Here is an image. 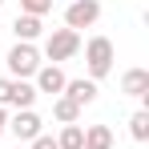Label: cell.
<instances>
[{
	"instance_id": "obj_1",
	"label": "cell",
	"mask_w": 149,
	"mask_h": 149,
	"mask_svg": "<svg viewBox=\"0 0 149 149\" xmlns=\"http://www.w3.org/2000/svg\"><path fill=\"white\" fill-rule=\"evenodd\" d=\"M4 65H8L12 81H28V77H36V69H40V52H36V45L16 40L8 49V56H4Z\"/></svg>"
},
{
	"instance_id": "obj_2",
	"label": "cell",
	"mask_w": 149,
	"mask_h": 149,
	"mask_svg": "<svg viewBox=\"0 0 149 149\" xmlns=\"http://www.w3.org/2000/svg\"><path fill=\"white\" fill-rule=\"evenodd\" d=\"M77 52H81V32H73V28H52L49 36H45V56H49L52 65L69 61Z\"/></svg>"
},
{
	"instance_id": "obj_3",
	"label": "cell",
	"mask_w": 149,
	"mask_h": 149,
	"mask_svg": "<svg viewBox=\"0 0 149 149\" xmlns=\"http://www.w3.org/2000/svg\"><path fill=\"white\" fill-rule=\"evenodd\" d=\"M85 61H89V81H101V77L113 73V40L109 36H93L85 45Z\"/></svg>"
},
{
	"instance_id": "obj_4",
	"label": "cell",
	"mask_w": 149,
	"mask_h": 149,
	"mask_svg": "<svg viewBox=\"0 0 149 149\" xmlns=\"http://www.w3.org/2000/svg\"><path fill=\"white\" fill-rule=\"evenodd\" d=\"M97 20H101V0H73L65 8V28H73V32L93 28Z\"/></svg>"
},
{
	"instance_id": "obj_5",
	"label": "cell",
	"mask_w": 149,
	"mask_h": 149,
	"mask_svg": "<svg viewBox=\"0 0 149 149\" xmlns=\"http://www.w3.org/2000/svg\"><path fill=\"white\" fill-rule=\"evenodd\" d=\"M8 129L16 133V141H36V137L45 133V121H40L32 109H16V117L8 121Z\"/></svg>"
},
{
	"instance_id": "obj_6",
	"label": "cell",
	"mask_w": 149,
	"mask_h": 149,
	"mask_svg": "<svg viewBox=\"0 0 149 149\" xmlns=\"http://www.w3.org/2000/svg\"><path fill=\"white\" fill-rule=\"evenodd\" d=\"M65 81H69V77L61 73V65H40L32 89H36V93H52V97H61V93H65Z\"/></svg>"
},
{
	"instance_id": "obj_7",
	"label": "cell",
	"mask_w": 149,
	"mask_h": 149,
	"mask_svg": "<svg viewBox=\"0 0 149 149\" xmlns=\"http://www.w3.org/2000/svg\"><path fill=\"white\" fill-rule=\"evenodd\" d=\"M121 93L149 105V73H145V69H129V73L121 77Z\"/></svg>"
},
{
	"instance_id": "obj_8",
	"label": "cell",
	"mask_w": 149,
	"mask_h": 149,
	"mask_svg": "<svg viewBox=\"0 0 149 149\" xmlns=\"http://www.w3.org/2000/svg\"><path fill=\"white\" fill-rule=\"evenodd\" d=\"M97 81H85V77H77V81H65V97L69 101H77V105H81V109H85V105H93V101H97Z\"/></svg>"
},
{
	"instance_id": "obj_9",
	"label": "cell",
	"mask_w": 149,
	"mask_h": 149,
	"mask_svg": "<svg viewBox=\"0 0 149 149\" xmlns=\"http://www.w3.org/2000/svg\"><path fill=\"white\" fill-rule=\"evenodd\" d=\"M12 32H16V40L32 45V40L45 32V24H40V16H24V12H16V20H12Z\"/></svg>"
},
{
	"instance_id": "obj_10",
	"label": "cell",
	"mask_w": 149,
	"mask_h": 149,
	"mask_svg": "<svg viewBox=\"0 0 149 149\" xmlns=\"http://www.w3.org/2000/svg\"><path fill=\"white\" fill-rule=\"evenodd\" d=\"M52 117H56L61 125H77V121H81V105H77V101H69L65 93H61V97L52 101Z\"/></svg>"
},
{
	"instance_id": "obj_11",
	"label": "cell",
	"mask_w": 149,
	"mask_h": 149,
	"mask_svg": "<svg viewBox=\"0 0 149 149\" xmlns=\"http://www.w3.org/2000/svg\"><path fill=\"white\" fill-rule=\"evenodd\" d=\"M8 105H16V109H32V105H36V89H32L28 81H12V89H8Z\"/></svg>"
},
{
	"instance_id": "obj_12",
	"label": "cell",
	"mask_w": 149,
	"mask_h": 149,
	"mask_svg": "<svg viewBox=\"0 0 149 149\" xmlns=\"http://www.w3.org/2000/svg\"><path fill=\"white\" fill-rule=\"evenodd\" d=\"M81 149H113V129H109V125H89Z\"/></svg>"
},
{
	"instance_id": "obj_13",
	"label": "cell",
	"mask_w": 149,
	"mask_h": 149,
	"mask_svg": "<svg viewBox=\"0 0 149 149\" xmlns=\"http://www.w3.org/2000/svg\"><path fill=\"white\" fill-rule=\"evenodd\" d=\"M129 137L133 141H149V109H137L129 117Z\"/></svg>"
},
{
	"instance_id": "obj_14",
	"label": "cell",
	"mask_w": 149,
	"mask_h": 149,
	"mask_svg": "<svg viewBox=\"0 0 149 149\" xmlns=\"http://www.w3.org/2000/svg\"><path fill=\"white\" fill-rule=\"evenodd\" d=\"M56 145L61 149H81L85 145V129H81V125H65L61 137H56Z\"/></svg>"
},
{
	"instance_id": "obj_15",
	"label": "cell",
	"mask_w": 149,
	"mask_h": 149,
	"mask_svg": "<svg viewBox=\"0 0 149 149\" xmlns=\"http://www.w3.org/2000/svg\"><path fill=\"white\" fill-rule=\"evenodd\" d=\"M20 12H24V16H49L52 0H20Z\"/></svg>"
},
{
	"instance_id": "obj_16",
	"label": "cell",
	"mask_w": 149,
	"mask_h": 149,
	"mask_svg": "<svg viewBox=\"0 0 149 149\" xmlns=\"http://www.w3.org/2000/svg\"><path fill=\"white\" fill-rule=\"evenodd\" d=\"M28 149H61V145H56V137H49V133H40L36 141H28Z\"/></svg>"
},
{
	"instance_id": "obj_17",
	"label": "cell",
	"mask_w": 149,
	"mask_h": 149,
	"mask_svg": "<svg viewBox=\"0 0 149 149\" xmlns=\"http://www.w3.org/2000/svg\"><path fill=\"white\" fill-rule=\"evenodd\" d=\"M8 89H12V77H0V109L8 105Z\"/></svg>"
},
{
	"instance_id": "obj_18",
	"label": "cell",
	"mask_w": 149,
	"mask_h": 149,
	"mask_svg": "<svg viewBox=\"0 0 149 149\" xmlns=\"http://www.w3.org/2000/svg\"><path fill=\"white\" fill-rule=\"evenodd\" d=\"M4 129H8V113L0 109V137H4Z\"/></svg>"
},
{
	"instance_id": "obj_19",
	"label": "cell",
	"mask_w": 149,
	"mask_h": 149,
	"mask_svg": "<svg viewBox=\"0 0 149 149\" xmlns=\"http://www.w3.org/2000/svg\"><path fill=\"white\" fill-rule=\"evenodd\" d=\"M0 4H4V0H0Z\"/></svg>"
},
{
	"instance_id": "obj_20",
	"label": "cell",
	"mask_w": 149,
	"mask_h": 149,
	"mask_svg": "<svg viewBox=\"0 0 149 149\" xmlns=\"http://www.w3.org/2000/svg\"><path fill=\"white\" fill-rule=\"evenodd\" d=\"M16 149H20V145H16Z\"/></svg>"
}]
</instances>
